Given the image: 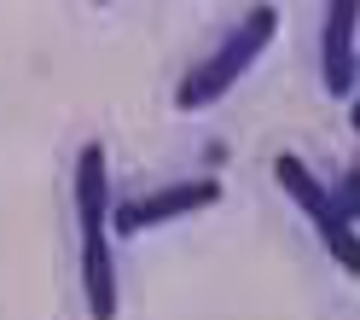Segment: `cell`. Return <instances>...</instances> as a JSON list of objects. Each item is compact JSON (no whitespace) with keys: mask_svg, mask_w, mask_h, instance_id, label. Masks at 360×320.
<instances>
[{"mask_svg":"<svg viewBox=\"0 0 360 320\" xmlns=\"http://www.w3.org/2000/svg\"><path fill=\"white\" fill-rule=\"evenodd\" d=\"M76 221L82 233H110V175H105L99 140H87L76 157Z\"/></svg>","mask_w":360,"mask_h":320,"instance_id":"cell-5","label":"cell"},{"mask_svg":"<svg viewBox=\"0 0 360 320\" xmlns=\"http://www.w3.org/2000/svg\"><path fill=\"white\" fill-rule=\"evenodd\" d=\"M349 128L360 134V94H354V105H349Z\"/></svg>","mask_w":360,"mask_h":320,"instance_id":"cell-8","label":"cell"},{"mask_svg":"<svg viewBox=\"0 0 360 320\" xmlns=\"http://www.w3.org/2000/svg\"><path fill=\"white\" fill-rule=\"evenodd\" d=\"M82 297L94 320H117V262H110V233H82Z\"/></svg>","mask_w":360,"mask_h":320,"instance_id":"cell-6","label":"cell"},{"mask_svg":"<svg viewBox=\"0 0 360 320\" xmlns=\"http://www.w3.org/2000/svg\"><path fill=\"white\" fill-rule=\"evenodd\" d=\"M274 180H279L290 198H297V210L314 221V233L326 239V250L337 257V268H343L349 280H360V233H354L360 221H349L343 210H337L331 187H320V180H314V169L302 164L297 152H279V157H274Z\"/></svg>","mask_w":360,"mask_h":320,"instance_id":"cell-2","label":"cell"},{"mask_svg":"<svg viewBox=\"0 0 360 320\" xmlns=\"http://www.w3.org/2000/svg\"><path fill=\"white\" fill-rule=\"evenodd\" d=\"M221 198V180L215 175H198V180H180V187H157L146 198H122V204H110V233H146V227L157 221H174V216H198V210H210V204Z\"/></svg>","mask_w":360,"mask_h":320,"instance_id":"cell-3","label":"cell"},{"mask_svg":"<svg viewBox=\"0 0 360 320\" xmlns=\"http://www.w3.org/2000/svg\"><path fill=\"white\" fill-rule=\"evenodd\" d=\"M354 24H360V0H331V6H326V47H320L326 94H354V87H360V64H354Z\"/></svg>","mask_w":360,"mask_h":320,"instance_id":"cell-4","label":"cell"},{"mask_svg":"<svg viewBox=\"0 0 360 320\" xmlns=\"http://www.w3.org/2000/svg\"><path fill=\"white\" fill-rule=\"evenodd\" d=\"M331 198H337V210H343L349 221H360V164H354V169L331 187Z\"/></svg>","mask_w":360,"mask_h":320,"instance_id":"cell-7","label":"cell"},{"mask_svg":"<svg viewBox=\"0 0 360 320\" xmlns=\"http://www.w3.org/2000/svg\"><path fill=\"white\" fill-rule=\"evenodd\" d=\"M274 35H279V6H267V0H262V6H250L227 35H221V47L204 64H192V70H186V82H180V94H174V111H186V117H192V111L215 105L267 53V41H274Z\"/></svg>","mask_w":360,"mask_h":320,"instance_id":"cell-1","label":"cell"}]
</instances>
